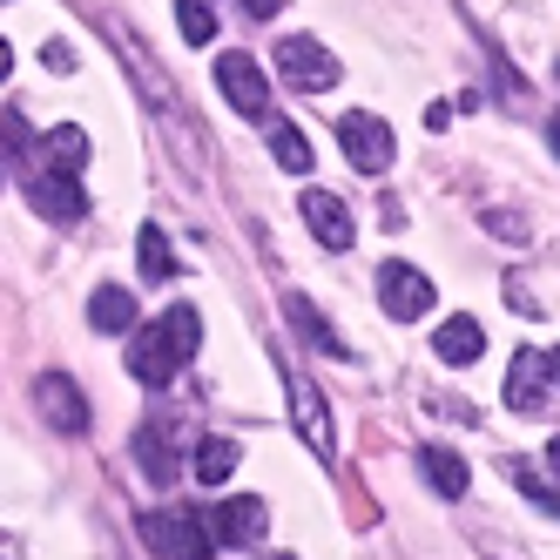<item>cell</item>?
<instances>
[{"label": "cell", "mask_w": 560, "mask_h": 560, "mask_svg": "<svg viewBox=\"0 0 560 560\" xmlns=\"http://www.w3.org/2000/svg\"><path fill=\"white\" fill-rule=\"evenodd\" d=\"M196 338H203V317H196V304H170L155 325L136 331V345H129V378L149 385V392H170V378L196 358Z\"/></svg>", "instance_id": "6da1fadb"}, {"label": "cell", "mask_w": 560, "mask_h": 560, "mask_svg": "<svg viewBox=\"0 0 560 560\" xmlns=\"http://www.w3.org/2000/svg\"><path fill=\"white\" fill-rule=\"evenodd\" d=\"M21 183H27V203L42 210L48 223H74L89 203H82V183L74 176H61V170H48V163H34V149H21Z\"/></svg>", "instance_id": "7a4b0ae2"}, {"label": "cell", "mask_w": 560, "mask_h": 560, "mask_svg": "<svg viewBox=\"0 0 560 560\" xmlns=\"http://www.w3.org/2000/svg\"><path fill=\"white\" fill-rule=\"evenodd\" d=\"M277 74H284L298 95H317V89L338 82V61H331L325 42H311V34H284V42H277Z\"/></svg>", "instance_id": "3957f363"}, {"label": "cell", "mask_w": 560, "mask_h": 560, "mask_svg": "<svg viewBox=\"0 0 560 560\" xmlns=\"http://www.w3.org/2000/svg\"><path fill=\"white\" fill-rule=\"evenodd\" d=\"M506 406H513V412H547V406H553V351H547V345H520V351H513Z\"/></svg>", "instance_id": "277c9868"}, {"label": "cell", "mask_w": 560, "mask_h": 560, "mask_svg": "<svg viewBox=\"0 0 560 560\" xmlns=\"http://www.w3.org/2000/svg\"><path fill=\"white\" fill-rule=\"evenodd\" d=\"M378 304H385V317H406V325H412V317H425L439 304V284L419 264H398L392 257V264H378Z\"/></svg>", "instance_id": "5b68a950"}, {"label": "cell", "mask_w": 560, "mask_h": 560, "mask_svg": "<svg viewBox=\"0 0 560 560\" xmlns=\"http://www.w3.org/2000/svg\"><path fill=\"white\" fill-rule=\"evenodd\" d=\"M142 534H149V547L163 553V560H217V540L203 534V520H196V513H149Z\"/></svg>", "instance_id": "8992f818"}, {"label": "cell", "mask_w": 560, "mask_h": 560, "mask_svg": "<svg viewBox=\"0 0 560 560\" xmlns=\"http://www.w3.org/2000/svg\"><path fill=\"white\" fill-rule=\"evenodd\" d=\"M264 527H270V513H264L257 493H230L223 506L203 513V534L223 540V547H250V540H264Z\"/></svg>", "instance_id": "52a82bcc"}, {"label": "cell", "mask_w": 560, "mask_h": 560, "mask_svg": "<svg viewBox=\"0 0 560 560\" xmlns=\"http://www.w3.org/2000/svg\"><path fill=\"white\" fill-rule=\"evenodd\" d=\"M338 142H345V155H351V170H365V176L392 170V129L378 122V115H365V108H351L345 122H338Z\"/></svg>", "instance_id": "ba28073f"}, {"label": "cell", "mask_w": 560, "mask_h": 560, "mask_svg": "<svg viewBox=\"0 0 560 560\" xmlns=\"http://www.w3.org/2000/svg\"><path fill=\"white\" fill-rule=\"evenodd\" d=\"M217 89L236 115H270V82H264V68L250 55H223L217 61Z\"/></svg>", "instance_id": "9c48e42d"}, {"label": "cell", "mask_w": 560, "mask_h": 560, "mask_svg": "<svg viewBox=\"0 0 560 560\" xmlns=\"http://www.w3.org/2000/svg\"><path fill=\"white\" fill-rule=\"evenodd\" d=\"M298 210H304L311 236H317L325 250H351V210L338 203L331 189H304V196H298Z\"/></svg>", "instance_id": "30bf717a"}, {"label": "cell", "mask_w": 560, "mask_h": 560, "mask_svg": "<svg viewBox=\"0 0 560 560\" xmlns=\"http://www.w3.org/2000/svg\"><path fill=\"white\" fill-rule=\"evenodd\" d=\"M291 412H298V432L311 439V453H325V459H331L338 432H331V412H325V392H317L304 372H291Z\"/></svg>", "instance_id": "8fae6325"}, {"label": "cell", "mask_w": 560, "mask_h": 560, "mask_svg": "<svg viewBox=\"0 0 560 560\" xmlns=\"http://www.w3.org/2000/svg\"><path fill=\"white\" fill-rule=\"evenodd\" d=\"M34 398H42V412L61 425V432H82L89 425V406H82V392H74V378H34Z\"/></svg>", "instance_id": "7c38bea8"}, {"label": "cell", "mask_w": 560, "mask_h": 560, "mask_svg": "<svg viewBox=\"0 0 560 560\" xmlns=\"http://www.w3.org/2000/svg\"><path fill=\"white\" fill-rule=\"evenodd\" d=\"M136 317H142V311H136V291H115V284H108V291L89 298V325L108 331V338H115V331H136Z\"/></svg>", "instance_id": "4fadbf2b"}, {"label": "cell", "mask_w": 560, "mask_h": 560, "mask_svg": "<svg viewBox=\"0 0 560 560\" xmlns=\"http://www.w3.org/2000/svg\"><path fill=\"white\" fill-rule=\"evenodd\" d=\"M136 257H142V277H149V284H170L176 250H170V230H163V223H142V230H136Z\"/></svg>", "instance_id": "5bb4252c"}, {"label": "cell", "mask_w": 560, "mask_h": 560, "mask_svg": "<svg viewBox=\"0 0 560 560\" xmlns=\"http://www.w3.org/2000/svg\"><path fill=\"white\" fill-rule=\"evenodd\" d=\"M479 345H487V338H479L472 317H446V325H439V338H432V351L446 358V365H472Z\"/></svg>", "instance_id": "9a60e30c"}, {"label": "cell", "mask_w": 560, "mask_h": 560, "mask_svg": "<svg viewBox=\"0 0 560 560\" xmlns=\"http://www.w3.org/2000/svg\"><path fill=\"white\" fill-rule=\"evenodd\" d=\"M42 155H48V170H61V176H82V163H89V136L74 129V122H61V129H48Z\"/></svg>", "instance_id": "2e32d148"}, {"label": "cell", "mask_w": 560, "mask_h": 560, "mask_svg": "<svg viewBox=\"0 0 560 560\" xmlns=\"http://www.w3.org/2000/svg\"><path fill=\"white\" fill-rule=\"evenodd\" d=\"M136 453H142V472L155 479V487H170V479H176V453H170L163 425H142V432H136Z\"/></svg>", "instance_id": "e0dca14e"}, {"label": "cell", "mask_w": 560, "mask_h": 560, "mask_svg": "<svg viewBox=\"0 0 560 560\" xmlns=\"http://www.w3.org/2000/svg\"><path fill=\"white\" fill-rule=\"evenodd\" d=\"M419 466H425V479H432V487L446 493V500H459V493H466V466H459V453L425 446V453H419Z\"/></svg>", "instance_id": "ac0fdd59"}, {"label": "cell", "mask_w": 560, "mask_h": 560, "mask_svg": "<svg viewBox=\"0 0 560 560\" xmlns=\"http://www.w3.org/2000/svg\"><path fill=\"white\" fill-rule=\"evenodd\" d=\"M270 155H277L291 176H311V142H304L298 122H270Z\"/></svg>", "instance_id": "d6986e66"}, {"label": "cell", "mask_w": 560, "mask_h": 560, "mask_svg": "<svg viewBox=\"0 0 560 560\" xmlns=\"http://www.w3.org/2000/svg\"><path fill=\"white\" fill-rule=\"evenodd\" d=\"M284 311H291V325H298V331H304V338H311L317 351H331V358H345V345H338V331H331V325H325V317H317V311H311V298H298V291H291V298H284Z\"/></svg>", "instance_id": "ffe728a7"}, {"label": "cell", "mask_w": 560, "mask_h": 560, "mask_svg": "<svg viewBox=\"0 0 560 560\" xmlns=\"http://www.w3.org/2000/svg\"><path fill=\"white\" fill-rule=\"evenodd\" d=\"M236 459L244 453H236L230 439H203V446H196V479H203V487H223V479L236 472Z\"/></svg>", "instance_id": "44dd1931"}, {"label": "cell", "mask_w": 560, "mask_h": 560, "mask_svg": "<svg viewBox=\"0 0 560 560\" xmlns=\"http://www.w3.org/2000/svg\"><path fill=\"white\" fill-rule=\"evenodd\" d=\"M176 34H183L189 48H210V42H217V14H210V0H183V8H176Z\"/></svg>", "instance_id": "7402d4cb"}, {"label": "cell", "mask_w": 560, "mask_h": 560, "mask_svg": "<svg viewBox=\"0 0 560 560\" xmlns=\"http://www.w3.org/2000/svg\"><path fill=\"white\" fill-rule=\"evenodd\" d=\"M42 61H48V68H61V74H68V68H74V48H68V42H48V48H42Z\"/></svg>", "instance_id": "603a6c76"}, {"label": "cell", "mask_w": 560, "mask_h": 560, "mask_svg": "<svg viewBox=\"0 0 560 560\" xmlns=\"http://www.w3.org/2000/svg\"><path fill=\"white\" fill-rule=\"evenodd\" d=\"M244 8H250V21H270L277 8H284V0H244Z\"/></svg>", "instance_id": "cb8c5ba5"}, {"label": "cell", "mask_w": 560, "mask_h": 560, "mask_svg": "<svg viewBox=\"0 0 560 560\" xmlns=\"http://www.w3.org/2000/svg\"><path fill=\"white\" fill-rule=\"evenodd\" d=\"M8 74H14V48H8V42H0V82H8Z\"/></svg>", "instance_id": "d4e9b609"}]
</instances>
